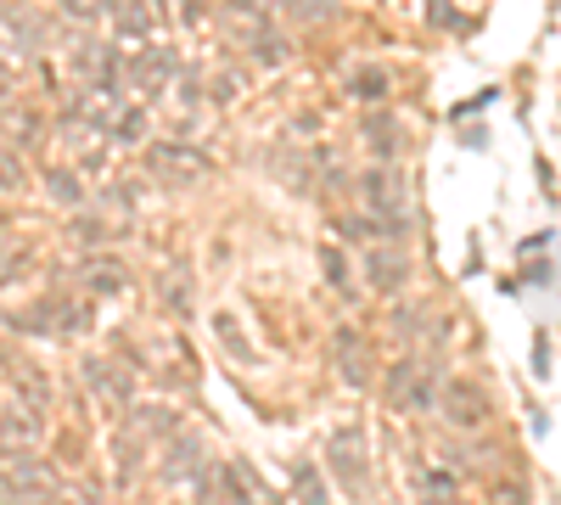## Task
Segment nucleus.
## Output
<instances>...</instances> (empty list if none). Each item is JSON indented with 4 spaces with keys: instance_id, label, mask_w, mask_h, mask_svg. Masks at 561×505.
Here are the masks:
<instances>
[{
    "instance_id": "dca6fc26",
    "label": "nucleus",
    "mask_w": 561,
    "mask_h": 505,
    "mask_svg": "<svg viewBox=\"0 0 561 505\" xmlns=\"http://www.w3.org/2000/svg\"><path fill=\"white\" fill-rule=\"evenodd\" d=\"M242 45H248V57H253L259 68H280V62H287V57H293V45H287V34H280L275 23H264V28H253V34H248Z\"/></svg>"
},
{
    "instance_id": "f704fd0d",
    "label": "nucleus",
    "mask_w": 561,
    "mask_h": 505,
    "mask_svg": "<svg viewBox=\"0 0 561 505\" xmlns=\"http://www.w3.org/2000/svg\"><path fill=\"white\" fill-rule=\"evenodd\" d=\"M534 371H539V377H550V337H539V343H534Z\"/></svg>"
},
{
    "instance_id": "39448f33",
    "label": "nucleus",
    "mask_w": 561,
    "mask_h": 505,
    "mask_svg": "<svg viewBox=\"0 0 561 505\" xmlns=\"http://www.w3.org/2000/svg\"><path fill=\"white\" fill-rule=\"evenodd\" d=\"M174 73H180V51H174V45H140L135 57H124V84H140L147 96L169 90Z\"/></svg>"
},
{
    "instance_id": "6ab92c4d",
    "label": "nucleus",
    "mask_w": 561,
    "mask_h": 505,
    "mask_svg": "<svg viewBox=\"0 0 561 505\" xmlns=\"http://www.w3.org/2000/svg\"><path fill=\"white\" fill-rule=\"evenodd\" d=\"M79 371H84V382H90V388L102 393V404H124V399H129V382L113 371L107 359H96V354H90V359L79 365Z\"/></svg>"
},
{
    "instance_id": "9b49d317",
    "label": "nucleus",
    "mask_w": 561,
    "mask_h": 505,
    "mask_svg": "<svg viewBox=\"0 0 561 505\" xmlns=\"http://www.w3.org/2000/svg\"><path fill=\"white\" fill-rule=\"evenodd\" d=\"M359 147L370 152V163H399V158H404V129L377 113V118L359 124Z\"/></svg>"
},
{
    "instance_id": "e433bc0d",
    "label": "nucleus",
    "mask_w": 561,
    "mask_h": 505,
    "mask_svg": "<svg viewBox=\"0 0 561 505\" xmlns=\"http://www.w3.org/2000/svg\"><path fill=\"white\" fill-rule=\"evenodd\" d=\"M51 505H62V500H51Z\"/></svg>"
},
{
    "instance_id": "ddd939ff",
    "label": "nucleus",
    "mask_w": 561,
    "mask_h": 505,
    "mask_svg": "<svg viewBox=\"0 0 561 505\" xmlns=\"http://www.w3.org/2000/svg\"><path fill=\"white\" fill-rule=\"evenodd\" d=\"M197 505H259V494L248 489V478H242L237 467H214Z\"/></svg>"
},
{
    "instance_id": "9d476101",
    "label": "nucleus",
    "mask_w": 561,
    "mask_h": 505,
    "mask_svg": "<svg viewBox=\"0 0 561 505\" xmlns=\"http://www.w3.org/2000/svg\"><path fill=\"white\" fill-rule=\"evenodd\" d=\"M73 73H79V84H118L124 90V51L113 39H79L73 45Z\"/></svg>"
},
{
    "instance_id": "c756f323",
    "label": "nucleus",
    "mask_w": 561,
    "mask_h": 505,
    "mask_svg": "<svg viewBox=\"0 0 561 505\" xmlns=\"http://www.w3.org/2000/svg\"><path fill=\"white\" fill-rule=\"evenodd\" d=\"M7 23L18 28V51H39V18H28V12H7Z\"/></svg>"
},
{
    "instance_id": "f257e3e1",
    "label": "nucleus",
    "mask_w": 561,
    "mask_h": 505,
    "mask_svg": "<svg viewBox=\"0 0 561 505\" xmlns=\"http://www.w3.org/2000/svg\"><path fill=\"white\" fill-rule=\"evenodd\" d=\"M359 214L377 231V242H404L415 225V197H410V174L399 163H370L359 174Z\"/></svg>"
},
{
    "instance_id": "c9c22d12",
    "label": "nucleus",
    "mask_w": 561,
    "mask_h": 505,
    "mask_svg": "<svg viewBox=\"0 0 561 505\" xmlns=\"http://www.w3.org/2000/svg\"><path fill=\"white\" fill-rule=\"evenodd\" d=\"M7 259H23V253L12 248V237H0V264H7ZM7 275H23V264H7Z\"/></svg>"
},
{
    "instance_id": "b1692460",
    "label": "nucleus",
    "mask_w": 561,
    "mask_h": 505,
    "mask_svg": "<svg viewBox=\"0 0 561 505\" xmlns=\"http://www.w3.org/2000/svg\"><path fill=\"white\" fill-rule=\"evenodd\" d=\"M320 269H325V282H332V287H337L343 298L354 292V275H348V253H343L337 242H325V248H320Z\"/></svg>"
},
{
    "instance_id": "1a4fd4ad",
    "label": "nucleus",
    "mask_w": 561,
    "mask_h": 505,
    "mask_svg": "<svg viewBox=\"0 0 561 505\" xmlns=\"http://www.w3.org/2000/svg\"><path fill=\"white\" fill-rule=\"evenodd\" d=\"M393 332L404 337L410 354H433V348L449 343V320L433 314L427 303H410V309H393Z\"/></svg>"
},
{
    "instance_id": "bb28decb",
    "label": "nucleus",
    "mask_w": 561,
    "mask_h": 505,
    "mask_svg": "<svg viewBox=\"0 0 561 505\" xmlns=\"http://www.w3.org/2000/svg\"><path fill=\"white\" fill-rule=\"evenodd\" d=\"M293 483H298V505H325V478H320L309 461L293 467Z\"/></svg>"
},
{
    "instance_id": "20e7f679",
    "label": "nucleus",
    "mask_w": 561,
    "mask_h": 505,
    "mask_svg": "<svg viewBox=\"0 0 561 505\" xmlns=\"http://www.w3.org/2000/svg\"><path fill=\"white\" fill-rule=\"evenodd\" d=\"M433 410H444V422H449L455 433H478V427L489 422V393H483L478 382L455 377V382L438 388V404H433Z\"/></svg>"
},
{
    "instance_id": "cd10ccee",
    "label": "nucleus",
    "mask_w": 561,
    "mask_h": 505,
    "mask_svg": "<svg viewBox=\"0 0 561 505\" xmlns=\"http://www.w3.org/2000/svg\"><path fill=\"white\" fill-rule=\"evenodd\" d=\"M280 12H293L298 23H320L337 12V0H280Z\"/></svg>"
},
{
    "instance_id": "393cba45",
    "label": "nucleus",
    "mask_w": 561,
    "mask_h": 505,
    "mask_svg": "<svg viewBox=\"0 0 561 505\" xmlns=\"http://www.w3.org/2000/svg\"><path fill=\"white\" fill-rule=\"evenodd\" d=\"M214 332H219V343L230 348V359H237V365H253V359H259L253 343H248L242 326H237V314H219V320H214Z\"/></svg>"
},
{
    "instance_id": "f03ea898",
    "label": "nucleus",
    "mask_w": 561,
    "mask_h": 505,
    "mask_svg": "<svg viewBox=\"0 0 561 505\" xmlns=\"http://www.w3.org/2000/svg\"><path fill=\"white\" fill-rule=\"evenodd\" d=\"M438 388H444V371L427 359V354H404L388 382H382V399L393 416H421V410H433L438 404Z\"/></svg>"
},
{
    "instance_id": "7c9ffc66",
    "label": "nucleus",
    "mask_w": 561,
    "mask_h": 505,
    "mask_svg": "<svg viewBox=\"0 0 561 505\" xmlns=\"http://www.w3.org/2000/svg\"><path fill=\"white\" fill-rule=\"evenodd\" d=\"M45 192H51L57 203H79V180H73V169H51V180H45Z\"/></svg>"
},
{
    "instance_id": "f3484780",
    "label": "nucleus",
    "mask_w": 561,
    "mask_h": 505,
    "mask_svg": "<svg viewBox=\"0 0 561 505\" xmlns=\"http://www.w3.org/2000/svg\"><path fill=\"white\" fill-rule=\"evenodd\" d=\"M158 292H163V309H169L174 320H192V275H185L180 264H169V269L158 275Z\"/></svg>"
},
{
    "instance_id": "7ed1b4c3",
    "label": "nucleus",
    "mask_w": 561,
    "mask_h": 505,
    "mask_svg": "<svg viewBox=\"0 0 561 505\" xmlns=\"http://www.w3.org/2000/svg\"><path fill=\"white\" fill-rule=\"evenodd\" d=\"M208 169H214V163H208L197 147H180V141L147 147V174L158 180V186H203Z\"/></svg>"
},
{
    "instance_id": "473e14b6",
    "label": "nucleus",
    "mask_w": 561,
    "mask_h": 505,
    "mask_svg": "<svg viewBox=\"0 0 561 505\" xmlns=\"http://www.w3.org/2000/svg\"><path fill=\"white\" fill-rule=\"evenodd\" d=\"M337 231H343L348 242H365V248L377 242V231H370V225H365V214H343V219H337Z\"/></svg>"
},
{
    "instance_id": "2f4dec72",
    "label": "nucleus",
    "mask_w": 561,
    "mask_h": 505,
    "mask_svg": "<svg viewBox=\"0 0 561 505\" xmlns=\"http://www.w3.org/2000/svg\"><path fill=\"white\" fill-rule=\"evenodd\" d=\"M0 192H23V163L12 147H0Z\"/></svg>"
},
{
    "instance_id": "5701e85b",
    "label": "nucleus",
    "mask_w": 561,
    "mask_h": 505,
    "mask_svg": "<svg viewBox=\"0 0 561 505\" xmlns=\"http://www.w3.org/2000/svg\"><path fill=\"white\" fill-rule=\"evenodd\" d=\"M68 231H73V242H84L90 253H102V242H113V219H102V214H79Z\"/></svg>"
},
{
    "instance_id": "412c9836",
    "label": "nucleus",
    "mask_w": 561,
    "mask_h": 505,
    "mask_svg": "<svg viewBox=\"0 0 561 505\" xmlns=\"http://www.w3.org/2000/svg\"><path fill=\"white\" fill-rule=\"evenodd\" d=\"M415 494H421V505H460V483H455V472H444V467L421 472Z\"/></svg>"
},
{
    "instance_id": "a211bd4d",
    "label": "nucleus",
    "mask_w": 561,
    "mask_h": 505,
    "mask_svg": "<svg viewBox=\"0 0 561 505\" xmlns=\"http://www.w3.org/2000/svg\"><path fill=\"white\" fill-rule=\"evenodd\" d=\"M90 320H96L90 298H51V332H57V337H79Z\"/></svg>"
},
{
    "instance_id": "2eb2a0df",
    "label": "nucleus",
    "mask_w": 561,
    "mask_h": 505,
    "mask_svg": "<svg viewBox=\"0 0 561 505\" xmlns=\"http://www.w3.org/2000/svg\"><path fill=\"white\" fill-rule=\"evenodd\" d=\"M113 28H118V39H135V45H147V34H152V0H113Z\"/></svg>"
},
{
    "instance_id": "72a5a7b5",
    "label": "nucleus",
    "mask_w": 561,
    "mask_h": 505,
    "mask_svg": "<svg viewBox=\"0 0 561 505\" xmlns=\"http://www.w3.org/2000/svg\"><path fill=\"white\" fill-rule=\"evenodd\" d=\"M494 505H528V489L523 483H505V489H494Z\"/></svg>"
},
{
    "instance_id": "0eeeda50",
    "label": "nucleus",
    "mask_w": 561,
    "mask_h": 505,
    "mask_svg": "<svg viewBox=\"0 0 561 505\" xmlns=\"http://www.w3.org/2000/svg\"><path fill=\"white\" fill-rule=\"evenodd\" d=\"M359 269H365L370 292H399L410 282V253L399 242H370V248H359Z\"/></svg>"
},
{
    "instance_id": "c85d7f7f",
    "label": "nucleus",
    "mask_w": 561,
    "mask_h": 505,
    "mask_svg": "<svg viewBox=\"0 0 561 505\" xmlns=\"http://www.w3.org/2000/svg\"><path fill=\"white\" fill-rule=\"evenodd\" d=\"M62 12H68V23H102L113 12V0H62Z\"/></svg>"
},
{
    "instance_id": "a878e982",
    "label": "nucleus",
    "mask_w": 561,
    "mask_h": 505,
    "mask_svg": "<svg viewBox=\"0 0 561 505\" xmlns=\"http://www.w3.org/2000/svg\"><path fill=\"white\" fill-rule=\"evenodd\" d=\"M140 135H147V107H118V118H113V141H118V147H135Z\"/></svg>"
},
{
    "instance_id": "f8f14e48",
    "label": "nucleus",
    "mask_w": 561,
    "mask_h": 505,
    "mask_svg": "<svg viewBox=\"0 0 561 505\" xmlns=\"http://www.w3.org/2000/svg\"><path fill=\"white\" fill-rule=\"evenodd\" d=\"M332 472L343 478V489H348V494H359V489H365V478H370V472H365V438H359L354 427L332 438Z\"/></svg>"
},
{
    "instance_id": "423d86ee",
    "label": "nucleus",
    "mask_w": 561,
    "mask_h": 505,
    "mask_svg": "<svg viewBox=\"0 0 561 505\" xmlns=\"http://www.w3.org/2000/svg\"><path fill=\"white\" fill-rule=\"evenodd\" d=\"M73 282L84 287V298H124L129 292V264L118 253H84L73 264Z\"/></svg>"
},
{
    "instance_id": "6e6552de",
    "label": "nucleus",
    "mask_w": 561,
    "mask_h": 505,
    "mask_svg": "<svg viewBox=\"0 0 561 505\" xmlns=\"http://www.w3.org/2000/svg\"><path fill=\"white\" fill-rule=\"evenodd\" d=\"M45 444V416L18 399H0V449L7 455H39Z\"/></svg>"
},
{
    "instance_id": "4be33fe9",
    "label": "nucleus",
    "mask_w": 561,
    "mask_h": 505,
    "mask_svg": "<svg viewBox=\"0 0 561 505\" xmlns=\"http://www.w3.org/2000/svg\"><path fill=\"white\" fill-rule=\"evenodd\" d=\"M388 90H393L388 68H354L348 73V96L354 102H388Z\"/></svg>"
},
{
    "instance_id": "4468645a",
    "label": "nucleus",
    "mask_w": 561,
    "mask_h": 505,
    "mask_svg": "<svg viewBox=\"0 0 561 505\" xmlns=\"http://www.w3.org/2000/svg\"><path fill=\"white\" fill-rule=\"evenodd\" d=\"M332 348H337V371H343V382H348V388H365V382H370V359H365L359 332L343 326V332L332 337Z\"/></svg>"
},
{
    "instance_id": "aec40b11",
    "label": "nucleus",
    "mask_w": 561,
    "mask_h": 505,
    "mask_svg": "<svg viewBox=\"0 0 561 505\" xmlns=\"http://www.w3.org/2000/svg\"><path fill=\"white\" fill-rule=\"evenodd\" d=\"M12 382H18V404L39 410V416H45V410H51V382H45V377L34 371L28 359H18V365H12Z\"/></svg>"
}]
</instances>
